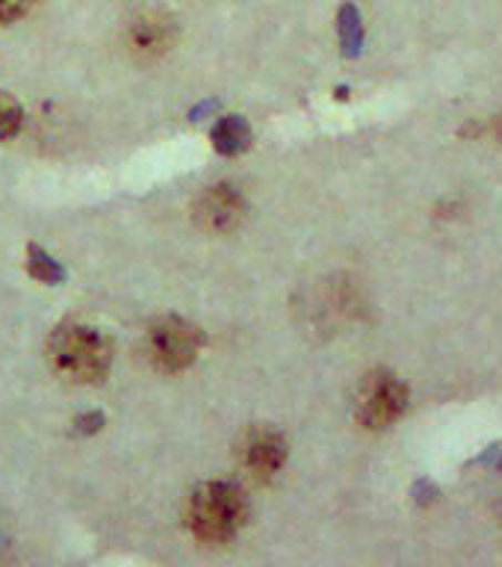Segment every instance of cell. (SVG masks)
Wrapping results in <instances>:
<instances>
[{
	"label": "cell",
	"mask_w": 502,
	"mask_h": 567,
	"mask_svg": "<svg viewBox=\"0 0 502 567\" xmlns=\"http://www.w3.org/2000/svg\"><path fill=\"white\" fill-rule=\"evenodd\" d=\"M110 343L104 334L83 322H62L48 340V361L65 381L95 384L110 370Z\"/></svg>",
	"instance_id": "1"
},
{
	"label": "cell",
	"mask_w": 502,
	"mask_h": 567,
	"mask_svg": "<svg viewBox=\"0 0 502 567\" xmlns=\"http://www.w3.org/2000/svg\"><path fill=\"white\" fill-rule=\"evenodd\" d=\"M248 514L246 494L230 482H207L195 487L186 503V526L204 544H222L243 529Z\"/></svg>",
	"instance_id": "2"
},
{
	"label": "cell",
	"mask_w": 502,
	"mask_h": 567,
	"mask_svg": "<svg viewBox=\"0 0 502 567\" xmlns=\"http://www.w3.org/2000/svg\"><path fill=\"white\" fill-rule=\"evenodd\" d=\"M408 408V388L399 375L388 370H376L363 375L358 396H355V416L363 429L381 432L397 423Z\"/></svg>",
	"instance_id": "3"
},
{
	"label": "cell",
	"mask_w": 502,
	"mask_h": 567,
	"mask_svg": "<svg viewBox=\"0 0 502 567\" xmlns=\"http://www.w3.org/2000/svg\"><path fill=\"white\" fill-rule=\"evenodd\" d=\"M202 331L181 317H163L145 334L148 361L163 372H181L202 352Z\"/></svg>",
	"instance_id": "4"
},
{
	"label": "cell",
	"mask_w": 502,
	"mask_h": 567,
	"mask_svg": "<svg viewBox=\"0 0 502 567\" xmlns=\"http://www.w3.org/2000/svg\"><path fill=\"white\" fill-rule=\"evenodd\" d=\"M239 461L248 476L257 482H269L287 461V441L269 425H255L239 443Z\"/></svg>",
	"instance_id": "5"
},
{
	"label": "cell",
	"mask_w": 502,
	"mask_h": 567,
	"mask_svg": "<svg viewBox=\"0 0 502 567\" xmlns=\"http://www.w3.org/2000/svg\"><path fill=\"white\" fill-rule=\"evenodd\" d=\"M243 213H246V202H243V195L230 184L207 186V193L195 202V219H198V225L207 230H216V234L237 228Z\"/></svg>",
	"instance_id": "6"
},
{
	"label": "cell",
	"mask_w": 502,
	"mask_h": 567,
	"mask_svg": "<svg viewBox=\"0 0 502 567\" xmlns=\"http://www.w3.org/2000/svg\"><path fill=\"white\" fill-rule=\"evenodd\" d=\"M175 42V27L168 21L166 16H160V12H145L131 24L127 30V44H131V51L136 56H160V53H166Z\"/></svg>",
	"instance_id": "7"
},
{
	"label": "cell",
	"mask_w": 502,
	"mask_h": 567,
	"mask_svg": "<svg viewBox=\"0 0 502 567\" xmlns=\"http://www.w3.org/2000/svg\"><path fill=\"white\" fill-rule=\"evenodd\" d=\"M248 142H252V131H248V124L239 118V115H225L216 127H213V145L219 154H243L248 148Z\"/></svg>",
	"instance_id": "8"
},
{
	"label": "cell",
	"mask_w": 502,
	"mask_h": 567,
	"mask_svg": "<svg viewBox=\"0 0 502 567\" xmlns=\"http://www.w3.org/2000/svg\"><path fill=\"white\" fill-rule=\"evenodd\" d=\"M27 257H30V260H27V266H30V275H33V278H39V281L57 284V281H62V278H65L62 266L57 264L51 255H44L39 246L30 248V251H27Z\"/></svg>",
	"instance_id": "9"
},
{
	"label": "cell",
	"mask_w": 502,
	"mask_h": 567,
	"mask_svg": "<svg viewBox=\"0 0 502 567\" xmlns=\"http://www.w3.org/2000/svg\"><path fill=\"white\" fill-rule=\"evenodd\" d=\"M24 124V113L21 104L9 92H0V140H12Z\"/></svg>",
	"instance_id": "10"
},
{
	"label": "cell",
	"mask_w": 502,
	"mask_h": 567,
	"mask_svg": "<svg viewBox=\"0 0 502 567\" xmlns=\"http://www.w3.org/2000/svg\"><path fill=\"white\" fill-rule=\"evenodd\" d=\"M33 7V0H0V24H12L18 18H24Z\"/></svg>",
	"instance_id": "11"
}]
</instances>
